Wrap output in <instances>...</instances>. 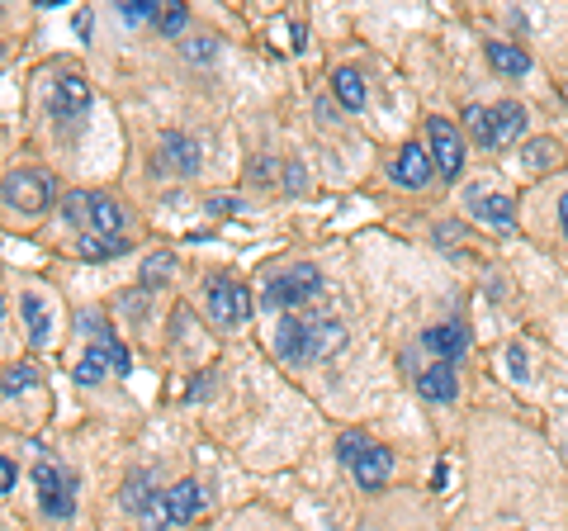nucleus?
Listing matches in <instances>:
<instances>
[{
  "label": "nucleus",
  "instance_id": "72a5a7b5",
  "mask_svg": "<svg viewBox=\"0 0 568 531\" xmlns=\"http://www.w3.org/2000/svg\"><path fill=\"white\" fill-rule=\"evenodd\" d=\"M185 57H190V62H209L213 43H209V38H190V43H185Z\"/></svg>",
  "mask_w": 568,
  "mask_h": 531
},
{
  "label": "nucleus",
  "instance_id": "0eeeda50",
  "mask_svg": "<svg viewBox=\"0 0 568 531\" xmlns=\"http://www.w3.org/2000/svg\"><path fill=\"white\" fill-rule=\"evenodd\" d=\"M351 475H355L360 489H384L389 475H393V451L389 446H379V441H370V446L351 460Z\"/></svg>",
  "mask_w": 568,
  "mask_h": 531
},
{
  "label": "nucleus",
  "instance_id": "4c0bfd02",
  "mask_svg": "<svg viewBox=\"0 0 568 531\" xmlns=\"http://www.w3.org/2000/svg\"><path fill=\"white\" fill-rule=\"evenodd\" d=\"M559 219H564V233H568V195L559 200Z\"/></svg>",
  "mask_w": 568,
  "mask_h": 531
},
{
  "label": "nucleus",
  "instance_id": "f8f14e48",
  "mask_svg": "<svg viewBox=\"0 0 568 531\" xmlns=\"http://www.w3.org/2000/svg\"><path fill=\"white\" fill-rule=\"evenodd\" d=\"M469 214H474V219H488V223L512 228L516 204H512V195H497V190H469Z\"/></svg>",
  "mask_w": 568,
  "mask_h": 531
},
{
  "label": "nucleus",
  "instance_id": "6e6552de",
  "mask_svg": "<svg viewBox=\"0 0 568 531\" xmlns=\"http://www.w3.org/2000/svg\"><path fill=\"white\" fill-rule=\"evenodd\" d=\"M422 347L431 351L436 366H450V361H460L464 351H469V328L464 323H441V328H431L422 337Z\"/></svg>",
  "mask_w": 568,
  "mask_h": 531
},
{
  "label": "nucleus",
  "instance_id": "4be33fe9",
  "mask_svg": "<svg viewBox=\"0 0 568 531\" xmlns=\"http://www.w3.org/2000/svg\"><path fill=\"white\" fill-rule=\"evenodd\" d=\"M171 271H176V257H171V252H157V257L142 261V285H147V290H157V285L171 280Z\"/></svg>",
  "mask_w": 568,
  "mask_h": 531
},
{
  "label": "nucleus",
  "instance_id": "9d476101",
  "mask_svg": "<svg viewBox=\"0 0 568 531\" xmlns=\"http://www.w3.org/2000/svg\"><path fill=\"white\" fill-rule=\"evenodd\" d=\"M431 152H426L422 143H403V152H398V162H393V181L398 185H426L431 181Z\"/></svg>",
  "mask_w": 568,
  "mask_h": 531
},
{
  "label": "nucleus",
  "instance_id": "aec40b11",
  "mask_svg": "<svg viewBox=\"0 0 568 531\" xmlns=\"http://www.w3.org/2000/svg\"><path fill=\"white\" fill-rule=\"evenodd\" d=\"M19 309H24V323H29L34 347H43V342H48V309H43V299H38V294H24Z\"/></svg>",
  "mask_w": 568,
  "mask_h": 531
},
{
  "label": "nucleus",
  "instance_id": "bb28decb",
  "mask_svg": "<svg viewBox=\"0 0 568 531\" xmlns=\"http://www.w3.org/2000/svg\"><path fill=\"white\" fill-rule=\"evenodd\" d=\"M157 0H124V5H119V15L128 19V24H142V19H157Z\"/></svg>",
  "mask_w": 568,
  "mask_h": 531
},
{
  "label": "nucleus",
  "instance_id": "473e14b6",
  "mask_svg": "<svg viewBox=\"0 0 568 531\" xmlns=\"http://www.w3.org/2000/svg\"><path fill=\"white\" fill-rule=\"evenodd\" d=\"M507 370H512L516 380H526V375H531V361H526V347H507Z\"/></svg>",
  "mask_w": 568,
  "mask_h": 531
},
{
  "label": "nucleus",
  "instance_id": "a878e982",
  "mask_svg": "<svg viewBox=\"0 0 568 531\" xmlns=\"http://www.w3.org/2000/svg\"><path fill=\"white\" fill-rule=\"evenodd\" d=\"M185 19H190V10H185V5H161V10H157L161 34H180V29H185Z\"/></svg>",
  "mask_w": 568,
  "mask_h": 531
},
{
  "label": "nucleus",
  "instance_id": "1a4fd4ad",
  "mask_svg": "<svg viewBox=\"0 0 568 531\" xmlns=\"http://www.w3.org/2000/svg\"><path fill=\"white\" fill-rule=\"evenodd\" d=\"M90 110V86L81 76H57L53 86V114L57 119H81Z\"/></svg>",
  "mask_w": 568,
  "mask_h": 531
},
{
  "label": "nucleus",
  "instance_id": "ddd939ff",
  "mask_svg": "<svg viewBox=\"0 0 568 531\" xmlns=\"http://www.w3.org/2000/svg\"><path fill=\"white\" fill-rule=\"evenodd\" d=\"M166 508H171V522H195L199 508H204V489H199L195 479H180V484H171L166 489Z\"/></svg>",
  "mask_w": 568,
  "mask_h": 531
},
{
  "label": "nucleus",
  "instance_id": "f704fd0d",
  "mask_svg": "<svg viewBox=\"0 0 568 531\" xmlns=\"http://www.w3.org/2000/svg\"><path fill=\"white\" fill-rule=\"evenodd\" d=\"M0 489L15 494V460H0Z\"/></svg>",
  "mask_w": 568,
  "mask_h": 531
},
{
  "label": "nucleus",
  "instance_id": "7ed1b4c3",
  "mask_svg": "<svg viewBox=\"0 0 568 531\" xmlns=\"http://www.w3.org/2000/svg\"><path fill=\"white\" fill-rule=\"evenodd\" d=\"M53 195V176H43V171H10L5 176V204L19 214H43L53 204Z\"/></svg>",
  "mask_w": 568,
  "mask_h": 531
},
{
  "label": "nucleus",
  "instance_id": "393cba45",
  "mask_svg": "<svg viewBox=\"0 0 568 531\" xmlns=\"http://www.w3.org/2000/svg\"><path fill=\"white\" fill-rule=\"evenodd\" d=\"M554 157H559V152H554L550 138H535V143H526V166H531V171H545V166H554Z\"/></svg>",
  "mask_w": 568,
  "mask_h": 531
},
{
  "label": "nucleus",
  "instance_id": "c756f323",
  "mask_svg": "<svg viewBox=\"0 0 568 531\" xmlns=\"http://www.w3.org/2000/svg\"><path fill=\"white\" fill-rule=\"evenodd\" d=\"M34 385V366H10L5 370V394H10V399H15L19 389H29Z\"/></svg>",
  "mask_w": 568,
  "mask_h": 531
},
{
  "label": "nucleus",
  "instance_id": "20e7f679",
  "mask_svg": "<svg viewBox=\"0 0 568 531\" xmlns=\"http://www.w3.org/2000/svg\"><path fill=\"white\" fill-rule=\"evenodd\" d=\"M209 318L218 328H242L251 318V294L247 285H237V280H209Z\"/></svg>",
  "mask_w": 568,
  "mask_h": 531
},
{
  "label": "nucleus",
  "instance_id": "2eb2a0df",
  "mask_svg": "<svg viewBox=\"0 0 568 531\" xmlns=\"http://www.w3.org/2000/svg\"><path fill=\"white\" fill-rule=\"evenodd\" d=\"M417 389H422L426 399H436V403H450L455 394H460V380H455V370L450 366H431L417 375Z\"/></svg>",
  "mask_w": 568,
  "mask_h": 531
},
{
  "label": "nucleus",
  "instance_id": "c9c22d12",
  "mask_svg": "<svg viewBox=\"0 0 568 531\" xmlns=\"http://www.w3.org/2000/svg\"><path fill=\"white\" fill-rule=\"evenodd\" d=\"M270 176H275V166H270V162H256V166H251V181H270Z\"/></svg>",
  "mask_w": 568,
  "mask_h": 531
},
{
  "label": "nucleus",
  "instance_id": "6ab92c4d",
  "mask_svg": "<svg viewBox=\"0 0 568 531\" xmlns=\"http://www.w3.org/2000/svg\"><path fill=\"white\" fill-rule=\"evenodd\" d=\"M332 91H337V100L346 110H360V105H365V81H360L355 67H341V72L332 76Z\"/></svg>",
  "mask_w": 568,
  "mask_h": 531
},
{
  "label": "nucleus",
  "instance_id": "f257e3e1",
  "mask_svg": "<svg viewBox=\"0 0 568 531\" xmlns=\"http://www.w3.org/2000/svg\"><path fill=\"white\" fill-rule=\"evenodd\" d=\"M346 347V328L332 323V318H280V332H275V351L294 366H308L318 356H332V351Z\"/></svg>",
  "mask_w": 568,
  "mask_h": 531
},
{
  "label": "nucleus",
  "instance_id": "9b49d317",
  "mask_svg": "<svg viewBox=\"0 0 568 531\" xmlns=\"http://www.w3.org/2000/svg\"><path fill=\"white\" fill-rule=\"evenodd\" d=\"M161 166H171L176 176H195L199 171V143L185 133H166L161 138Z\"/></svg>",
  "mask_w": 568,
  "mask_h": 531
},
{
  "label": "nucleus",
  "instance_id": "f03ea898",
  "mask_svg": "<svg viewBox=\"0 0 568 531\" xmlns=\"http://www.w3.org/2000/svg\"><path fill=\"white\" fill-rule=\"evenodd\" d=\"M322 294V271L318 266H289V271L270 275L266 285V309H299V304H308V299H318Z\"/></svg>",
  "mask_w": 568,
  "mask_h": 531
},
{
  "label": "nucleus",
  "instance_id": "423d86ee",
  "mask_svg": "<svg viewBox=\"0 0 568 531\" xmlns=\"http://www.w3.org/2000/svg\"><path fill=\"white\" fill-rule=\"evenodd\" d=\"M426 138H431V162H436V171H441L445 181H455L464 171V143L460 133H455V124L450 119H426Z\"/></svg>",
  "mask_w": 568,
  "mask_h": 531
},
{
  "label": "nucleus",
  "instance_id": "5701e85b",
  "mask_svg": "<svg viewBox=\"0 0 568 531\" xmlns=\"http://www.w3.org/2000/svg\"><path fill=\"white\" fill-rule=\"evenodd\" d=\"M464 124H469V133H474L483 147H497V138H493V110H483V105H469V110H464Z\"/></svg>",
  "mask_w": 568,
  "mask_h": 531
},
{
  "label": "nucleus",
  "instance_id": "f3484780",
  "mask_svg": "<svg viewBox=\"0 0 568 531\" xmlns=\"http://www.w3.org/2000/svg\"><path fill=\"white\" fill-rule=\"evenodd\" d=\"M521 133H526V110H521V105H512V100H507V105H497V110H493V138H497V147L516 143Z\"/></svg>",
  "mask_w": 568,
  "mask_h": 531
},
{
  "label": "nucleus",
  "instance_id": "dca6fc26",
  "mask_svg": "<svg viewBox=\"0 0 568 531\" xmlns=\"http://www.w3.org/2000/svg\"><path fill=\"white\" fill-rule=\"evenodd\" d=\"M483 48H488V62H493L502 76H526V72H531V57L521 53L516 43H502V38H493V43H483Z\"/></svg>",
  "mask_w": 568,
  "mask_h": 531
},
{
  "label": "nucleus",
  "instance_id": "e433bc0d",
  "mask_svg": "<svg viewBox=\"0 0 568 531\" xmlns=\"http://www.w3.org/2000/svg\"><path fill=\"white\" fill-rule=\"evenodd\" d=\"M284 181H289L294 190H299V185H303V171H299V166H284Z\"/></svg>",
  "mask_w": 568,
  "mask_h": 531
},
{
  "label": "nucleus",
  "instance_id": "c85d7f7f",
  "mask_svg": "<svg viewBox=\"0 0 568 531\" xmlns=\"http://www.w3.org/2000/svg\"><path fill=\"white\" fill-rule=\"evenodd\" d=\"M100 347L109 351V361H114V375H128V370H133V356L124 351V342H119V337H100Z\"/></svg>",
  "mask_w": 568,
  "mask_h": 531
},
{
  "label": "nucleus",
  "instance_id": "39448f33",
  "mask_svg": "<svg viewBox=\"0 0 568 531\" xmlns=\"http://www.w3.org/2000/svg\"><path fill=\"white\" fill-rule=\"evenodd\" d=\"M34 484H38V508L48 517H71L76 513V484L67 470L57 465H34Z\"/></svg>",
  "mask_w": 568,
  "mask_h": 531
},
{
  "label": "nucleus",
  "instance_id": "7c9ffc66",
  "mask_svg": "<svg viewBox=\"0 0 568 531\" xmlns=\"http://www.w3.org/2000/svg\"><path fill=\"white\" fill-rule=\"evenodd\" d=\"M67 219L81 223V228H90V195H86V190H76V195L67 200Z\"/></svg>",
  "mask_w": 568,
  "mask_h": 531
},
{
  "label": "nucleus",
  "instance_id": "b1692460",
  "mask_svg": "<svg viewBox=\"0 0 568 531\" xmlns=\"http://www.w3.org/2000/svg\"><path fill=\"white\" fill-rule=\"evenodd\" d=\"M142 527H147V531L176 527V522H171V508H166V494H152V503L142 508Z\"/></svg>",
  "mask_w": 568,
  "mask_h": 531
},
{
  "label": "nucleus",
  "instance_id": "4468645a",
  "mask_svg": "<svg viewBox=\"0 0 568 531\" xmlns=\"http://www.w3.org/2000/svg\"><path fill=\"white\" fill-rule=\"evenodd\" d=\"M128 228V214L119 204L109 200V195H90V233H100V238H119Z\"/></svg>",
  "mask_w": 568,
  "mask_h": 531
},
{
  "label": "nucleus",
  "instance_id": "a211bd4d",
  "mask_svg": "<svg viewBox=\"0 0 568 531\" xmlns=\"http://www.w3.org/2000/svg\"><path fill=\"white\" fill-rule=\"evenodd\" d=\"M109 370H114V361H109L105 347H86V356H81V366H76V385H100Z\"/></svg>",
  "mask_w": 568,
  "mask_h": 531
},
{
  "label": "nucleus",
  "instance_id": "412c9836",
  "mask_svg": "<svg viewBox=\"0 0 568 531\" xmlns=\"http://www.w3.org/2000/svg\"><path fill=\"white\" fill-rule=\"evenodd\" d=\"M124 252H128V238H100V233H86V238H81V257H90V261L124 257Z\"/></svg>",
  "mask_w": 568,
  "mask_h": 531
},
{
  "label": "nucleus",
  "instance_id": "cd10ccee",
  "mask_svg": "<svg viewBox=\"0 0 568 531\" xmlns=\"http://www.w3.org/2000/svg\"><path fill=\"white\" fill-rule=\"evenodd\" d=\"M147 503H152V494H147V475H138V479H133V484L124 489V508H128V513H142Z\"/></svg>",
  "mask_w": 568,
  "mask_h": 531
},
{
  "label": "nucleus",
  "instance_id": "2f4dec72",
  "mask_svg": "<svg viewBox=\"0 0 568 531\" xmlns=\"http://www.w3.org/2000/svg\"><path fill=\"white\" fill-rule=\"evenodd\" d=\"M365 446H370V437H365V432H346V437L337 441L341 460H355V456H360V451H365Z\"/></svg>",
  "mask_w": 568,
  "mask_h": 531
}]
</instances>
